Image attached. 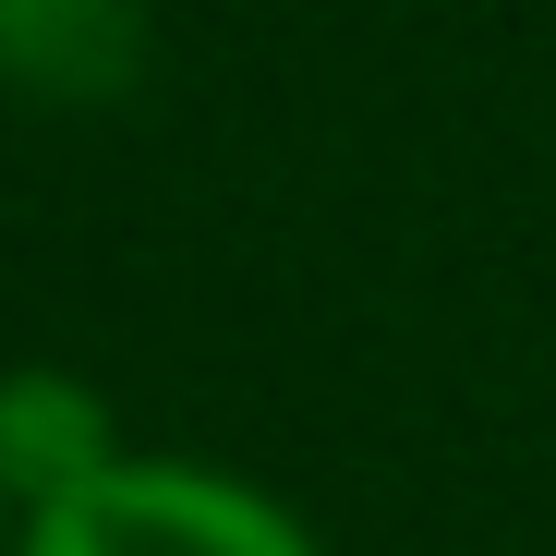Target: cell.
Returning a JSON list of instances; mask_svg holds the SVG:
<instances>
[{
    "label": "cell",
    "instance_id": "6da1fadb",
    "mask_svg": "<svg viewBox=\"0 0 556 556\" xmlns=\"http://www.w3.org/2000/svg\"><path fill=\"white\" fill-rule=\"evenodd\" d=\"M13 556H327L303 532V508H278L242 472H206V459H122V472L73 484L49 508H25Z\"/></svg>",
    "mask_w": 556,
    "mask_h": 556
},
{
    "label": "cell",
    "instance_id": "7a4b0ae2",
    "mask_svg": "<svg viewBox=\"0 0 556 556\" xmlns=\"http://www.w3.org/2000/svg\"><path fill=\"white\" fill-rule=\"evenodd\" d=\"M0 85L37 110H110L146 85V0H0Z\"/></svg>",
    "mask_w": 556,
    "mask_h": 556
},
{
    "label": "cell",
    "instance_id": "3957f363",
    "mask_svg": "<svg viewBox=\"0 0 556 556\" xmlns=\"http://www.w3.org/2000/svg\"><path fill=\"white\" fill-rule=\"evenodd\" d=\"M122 459L134 447H122V412L98 376H73V363H13L0 376V496L13 508H49L73 484L122 472Z\"/></svg>",
    "mask_w": 556,
    "mask_h": 556
},
{
    "label": "cell",
    "instance_id": "277c9868",
    "mask_svg": "<svg viewBox=\"0 0 556 556\" xmlns=\"http://www.w3.org/2000/svg\"><path fill=\"white\" fill-rule=\"evenodd\" d=\"M0 508H13V496H0Z\"/></svg>",
    "mask_w": 556,
    "mask_h": 556
}]
</instances>
